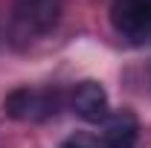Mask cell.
Returning a JSON list of instances; mask_svg holds the SVG:
<instances>
[{
  "mask_svg": "<svg viewBox=\"0 0 151 148\" xmlns=\"http://www.w3.org/2000/svg\"><path fill=\"white\" fill-rule=\"evenodd\" d=\"M70 108L84 122H105L108 119V93H105V87L99 81L84 78L70 93Z\"/></svg>",
  "mask_w": 151,
  "mask_h": 148,
  "instance_id": "cell-4",
  "label": "cell"
},
{
  "mask_svg": "<svg viewBox=\"0 0 151 148\" xmlns=\"http://www.w3.org/2000/svg\"><path fill=\"white\" fill-rule=\"evenodd\" d=\"M61 148H102V139L93 134H73Z\"/></svg>",
  "mask_w": 151,
  "mask_h": 148,
  "instance_id": "cell-6",
  "label": "cell"
},
{
  "mask_svg": "<svg viewBox=\"0 0 151 148\" xmlns=\"http://www.w3.org/2000/svg\"><path fill=\"white\" fill-rule=\"evenodd\" d=\"M139 137V122L131 111H116L102 125V148H134Z\"/></svg>",
  "mask_w": 151,
  "mask_h": 148,
  "instance_id": "cell-5",
  "label": "cell"
},
{
  "mask_svg": "<svg viewBox=\"0 0 151 148\" xmlns=\"http://www.w3.org/2000/svg\"><path fill=\"white\" fill-rule=\"evenodd\" d=\"M61 9L64 0H15L12 15L26 35H44L58 23Z\"/></svg>",
  "mask_w": 151,
  "mask_h": 148,
  "instance_id": "cell-3",
  "label": "cell"
},
{
  "mask_svg": "<svg viewBox=\"0 0 151 148\" xmlns=\"http://www.w3.org/2000/svg\"><path fill=\"white\" fill-rule=\"evenodd\" d=\"M58 102H61L58 93H38L29 87H20L6 96V113L18 122H38V119L55 116Z\"/></svg>",
  "mask_w": 151,
  "mask_h": 148,
  "instance_id": "cell-2",
  "label": "cell"
},
{
  "mask_svg": "<svg viewBox=\"0 0 151 148\" xmlns=\"http://www.w3.org/2000/svg\"><path fill=\"white\" fill-rule=\"evenodd\" d=\"M111 23L134 47L151 44V0H113Z\"/></svg>",
  "mask_w": 151,
  "mask_h": 148,
  "instance_id": "cell-1",
  "label": "cell"
}]
</instances>
